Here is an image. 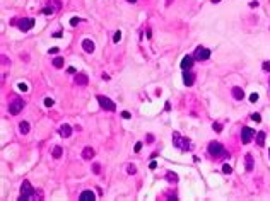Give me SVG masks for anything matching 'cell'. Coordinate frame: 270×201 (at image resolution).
<instances>
[{
    "instance_id": "41",
    "label": "cell",
    "mask_w": 270,
    "mask_h": 201,
    "mask_svg": "<svg viewBox=\"0 0 270 201\" xmlns=\"http://www.w3.org/2000/svg\"><path fill=\"white\" fill-rule=\"evenodd\" d=\"M250 7H253V9L258 7V2H256V0H255V2H251V4H250Z\"/></svg>"
},
{
    "instance_id": "6",
    "label": "cell",
    "mask_w": 270,
    "mask_h": 201,
    "mask_svg": "<svg viewBox=\"0 0 270 201\" xmlns=\"http://www.w3.org/2000/svg\"><path fill=\"white\" fill-rule=\"evenodd\" d=\"M193 58H195V60H200V62L209 60V58H210V50H207V48H204V46H198V48L195 50V55H193Z\"/></svg>"
},
{
    "instance_id": "15",
    "label": "cell",
    "mask_w": 270,
    "mask_h": 201,
    "mask_svg": "<svg viewBox=\"0 0 270 201\" xmlns=\"http://www.w3.org/2000/svg\"><path fill=\"white\" fill-rule=\"evenodd\" d=\"M82 48H84L85 53H93L94 51V43L91 39H84L82 41Z\"/></svg>"
},
{
    "instance_id": "40",
    "label": "cell",
    "mask_w": 270,
    "mask_h": 201,
    "mask_svg": "<svg viewBox=\"0 0 270 201\" xmlns=\"http://www.w3.org/2000/svg\"><path fill=\"white\" fill-rule=\"evenodd\" d=\"M67 72H69V73H75V68H74V66H69V68H67Z\"/></svg>"
},
{
    "instance_id": "24",
    "label": "cell",
    "mask_w": 270,
    "mask_h": 201,
    "mask_svg": "<svg viewBox=\"0 0 270 201\" xmlns=\"http://www.w3.org/2000/svg\"><path fill=\"white\" fill-rule=\"evenodd\" d=\"M222 172H224V174H231V172H233V169H231V165L224 164V165H222Z\"/></svg>"
},
{
    "instance_id": "18",
    "label": "cell",
    "mask_w": 270,
    "mask_h": 201,
    "mask_svg": "<svg viewBox=\"0 0 270 201\" xmlns=\"http://www.w3.org/2000/svg\"><path fill=\"white\" fill-rule=\"evenodd\" d=\"M29 130H31V126H29V123H27V121H21V123H19V131H21L22 135H27V133H29Z\"/></svg>"
},
{
    "instance_id": "21",
    "label": "cell",
    "mask_w": 270,
    "mask_h": 201,
    "mask_svg": "<svg viewBox=\"0 0 270 201\" xmlns=\"http://www.w3.org/2000/svg\"><path fill=\"white\" fill-rule=\"evenodd\" d=\"M63 63H65V62H63V58H60V56H58V58H55V60H53V66H55V68H62V66H63Z\"/></svg>"
},
{
    "instance_id": "20",
    "label": "cell",
    "mask_w": 270,
    "mask_h": 201,
    "mask_svg": "<svg viewBox=\"0 0 270 201\" xmlns=\"http://www.w3.org/2000/svg\"><path fill=\"white\" fill-rule=\"evenodd\" d=\"M62 157V147L56 145L55 148H53V159H60Z\"/></svg>"
},
{
    "instance_id": "43",
    "label": "cell",
    "mask_w": 270,
    "mask_h": 201,
    "mask_svg": "<svg viewBox=\"0 0 270 201\" xmlns=\"http://www.w3.org/2000/svg\"><path fill=\"white\" fill-rule=\"evenodd\" d=\"M128 2H132V4H133V2H137V0H128Z\"/></svg>"
},
{
    "instance_id": "8",
    "label": "cell",
    "mask_w": 270,
    "mask_h": 201,
    "mask_svg": "<svg viewBox=\"0 0 270 201\" xmlns=\"http://www.w3.org/2000/svg\"><path fill=\"white\" fill-rule=\"evenodd\" d=\"M253 136H255V131H253L251 128H248V126H244L243 131H241V142L243 143H250L253 140Z\"/></svg>"
},
{
    "instance_id": "32",
    "label": "cell",
    "mask_w": 270,
    "mask_h": 201,
    "mask_svg": "<svg viewBox=\"0 0 270 201\" xmlns=\"http://www.w3.org/2000/svg\"><path fill=\"white\" fill-rule=\"evenodd\" d=\"M93 171H94V174H99L101 165H99V164H94V165H93Z\"/></svg>"
},
{
    "instance_id": "22",
    "label": "cell",
    "mask_w": 270,
    "mask_h": 201,
    "mask_svg": "<svg viewBox=\"0 0 270 201\" xmlns=\"http://www.w3.org/2000/svg\"><path fill=\"white\" fill-rule=\"evenodd\" d=\"M166 179L169 181V183H176V181H178V175L173 174V172H168V174H166Z\"/></svg>"
},
{
    "instance_id": "16",
    "label": "cell",
    "mask_w": 270,
    "mask_h": 201,
    "mask_svg": "<svg viewBox=\"0 0 270 201\" xmlns=\"http://www.w3.org/2000/svg\"><path fill=\"white\" fill-rule=\"evenodd\" d=\"M193 65V56H185V58L181 60V68L183 70H190Z\"/></svg>"
},
{
    "instance_id": "28",
    "label": "cell",
    "mask_w": 270,
    "mask_h": 201,
    "mask_svg": "<svg viewBox=\"0 0 270 201\" xmlns=\"http://www.w3.org/2000/svg\"><path fill=\"white\" fill-rule=\"evenodd\" d=\"M251 119L256 121V123H260V121H262V116H260L258 113H255V114H251Z\"/></svg>"
},
{
    "instance_id": "39",
    "label": "cell",
    "mask_w": 270,
    "mask_h": 201,
    "mask_svg": "<svg viewBox=\"0 0 270 201\" xmlns=\"http://www.w3.org/2000/svg\"><path fill=\"white\" fill-rule=\"evenodd\" d=\"M2 62H4V65H9V63H10V60H7L5 56H2Z\"/></svg>"
},
{
    "instance_id": "3",
    "label": "cell",
    "mask_w": 270,
    "mask_h": 201,
    "mask_svg": "<svg viewBox=\"0 0 270 201\" xmlns=\"http://www.w3.org/2000/svg\"><path fill=\"white\" fill-rule=\"evenodd\" d=\"M34 194H36V191H34V187L31 186L29 181H22V186H21V199H31V198H34Z\"/></svg>"
},
{
    "instance_id": "19",
    "label": "cell",
    "mask_w": 270,
    "mask_h": 201,
    "mask_svg": "<svg viewBox=\"0 0 270 201\" xmlns=\"http://www.w3.org/2000/svg\"><path fill=\"white\" fill-rule=\"evenodd\" d=\"M256 145H260V147L265 145V131H258V135H256Z\"/></svg>"
},
{
    "instance_id": "4",
    "label": "cell",
    "mask_w": 270,
    "mask_h": 201,
    "mask_svg": "<svg viewBox=\"0 0 270 201\" xmlns=\"http://www.w3.org/2000/svg\"><path fill=\"white\" fill-rule=\"evenodd\" d=\"M98 103H99V106L103 107V109L106 111H116V104L111 101L110 97H104V95H98Z\"/></svg>"
},
{
    "instance_id": "37",
    "label": "cell",
    "mask_w": 270,
    "mask_h": 201,
    "mask_svg": "<svg viewBox=\"0 0 270 201\" xmlns=\"http://www.w3.org/2000/svg\"><path fill=\"white\" fill-rule=\"evenodd\" d=\"M156 167H157V162H151V164H149V169H152V171H154Z\"/></svg>"
},
{
    "instance_id": "23",
    "label": "cell",
    "mask_w": 270,
    "mask_h": 201,
    "mask_svg": "<svg viewBox=\"0 0 270 201\" xmlns=\"http://www.w3.org/2000/svg\"><path fill=\"white\" fill-rule=\"evenodd\" d=\"M135 172H137V167H135V165H132V164H130V165H127V174L133 175Z\"/></svg>"
},
{
    "instance_id": "42",
    "label": "cell",
    "mask_w": 270,
    "mask_h": 201,
    "mask_svg": "<svg viewBox=\"0 0 270 201\" xmlns=\"http://www.w3.org/2000/svg\"><path fill=\"white\" fill-rule=\"evenodd\" d=\"M212 2H214V4H217V2H221V0H212Z\"/></svg>"
},
{
    "instance_id": "36",
    "label": "cell",
    "mask_w": 270,
    "mask_h": 201,
    "mask_svg": "<svg viewBox=\"0 0 270 201\" xmlns=\"http://www.w3.org/2000/svg\"><path fill=\"white\" fill-rule=\"evenodd\" d=\"M79 22H81V21H79L77 17H74V19H72V21H70V26H77Z\"/></svg>"
},
{
    "instance_id": "44",
    "label": "cell",
    "mask_w": 270,
    "mask_h": 201,
    "mask_svg": "<svg viewBox=\"0 0 270 201\" xmlns=\"http://www.w3.org/2000/svg\"><path fill=\"white\" fill-rule=\"evenodd\" d=\"M166 4H168V5H169V4H171V0H168V2H166Z\"/></svg>"
},
{
    "instance_id": "11",
    "label": "cell",
    "mask_w": 270,
    "mask_h": 201,
    "mask_svg": "<svg viewBox=\"0 0 270 201\" xmlns=\"http://www.w3.org/2000/svg\"><path fill=\"white\" fill-rule=\"evenodd\" d=\"M183 82H185V85H188V87L190 85H193V82H195V75L185 70V73H183Z\"/></svg>"
},
{
    "instance_id": "29",
    "label": "cell",
    "mask_w": 270,
    "mask_h": 201,
    "mask_svg": "<svg viewBox=\"0 0 270 201\" xmlns=\"http://www.w3.org/2000/svg\"><path fill=\"white\" fill-rule=\"evenodd\" d=\"M44 106H46V107H52V106H53V99L46 97V99H44Z\"/></svg>"
},
{
    "instance_id": "14",
    "label": "cell",
    "mask_w": 270,
    "mask_h": 201,
    "mask_svg": "<svg viewBox=\"0 0 270 201\" xmlns=\"http://www.w3.org/2000/svg\"><path fill=\"white\" fill-rule=\"evenodd\" d=\"M93 157H94V148L85 147V148L82 150V159H84V160H91Z\"/></svg>"
},
{
    "instance_id": "10",
    "label": "cell",
    "mask_w": 270,
    "mask_h": 201,
    "mask_svg": "<svg viewBox=\"0 0 270 201\" xmlns=\"http://www.w3.org/2000/svg\"><path fill=\"white\" fill-rule=\"evenodd\" d=\"M60 135H62L63 138H69V136L72 135V126L70 124H62V126H60Z\"/></svg>"
},
{
    "instance_id": "1",
    "label": "cell",
    "mask_w": 270,
    "mask_h": 201,
    "mask_svg": "<svg viewBox=\"0 0 270 201\" xmlns=\"http://www.w3.org/2000/svg\"><path fill=\"white\" fill-rule=\"evenodd\" d=\"M173 145L176 147V148L183 150V152H186V150L192 148V145H190V140L188 138H183L181 135L178 131H173Z\"/></svg>"
},
{
    "instance_id": "35",
    "label": "cell",
    "mask_w": 270,
    "mask_h": 201,
    "mask_svg": "<svg viewBox=\"0 0 270 201\" xmlns=\"http://www.w3.org/2000/svg\"><path fill=\"white\" fill-rule=\"evenodd\" d=\"M140 148H142V143L137 142V143H135V147H133V150H135V152H140Z\"/></svg>"
},
{
    "instance_id": "25",
    "label": "cell",
    "mask_w": 270,
    "mask_h": 201,
    "mask_svg": "<svg viewBox=\"0 0 270 201\" xmlns=\"http://www.w3.org/2000/svg\"><path fill=\"white\" fill-rule=\"evenodd\" d=\"M212 128H214L217 133H221V131H222V124H221V123H214V124H212Z\"/></svg>"
},
{
    "instance_id": "17",
    "label": "cell",
    "mask_w": 270,
    "mask_h": 201,
    "mask_svg": "<svg viewBox=\"0 0 270 201\" xmlns=\"http://www.w3.org/2000/svg\"><path fill=\"white\" fill-rule=\"evenodd\" d=\"M87 82H89L87 75H84V73H77L75 75V84L77 85H87Z\"/></svg>"
},
{
    "instance_id": "7",
    "label": "cell",
    "mask_w": 270,
    "mask_h": 201,
    "mask_svg": "<svg viewBox=\"0 0 270 201\" xmlns=\"http://www.w3.org/2000/svg\"><path fill=\"white\" fill-rule=\"evenodd\" d=\"M15 24L19 26V29L21 31H29V29H33V26H34V19H31V17H24V19H21V21H15Z\"/></svg>"
},
{
    "instance_id": "26",
    "label": "cell",
    "mask_w": 270,
    "mask_h": 201,
    "mask_svg": "<svg viewBox=\"0 0 270 201\" xmlns=\"http://www.w3.org/2000/svg\"><path fill=\"white\" fill-rule=\"evenodd\" d=\"M53 10H55V9H53V7H44V9H43V14H46V15H52V14H53Z\"/></svg>"
},
{
    "instance_id": "34",
    "label": "cell",
    "mask_w": 270,
    "mask_h": 201,
    "mask_svg": "<svg viewBox=\"0 0 270 201\" xmlns=\"http://www.w3.org/2000/svg\"><path fill=\"white\" fill-rule=\"evenodd\" d=\"M250 101H251V103H256V101H258V94H251L250 95Z\"/></svg>"
},
{
    "instance_id": "31",
    "label": "cell",
    "mask_w": 270,
    "mask_h": 201,
    "mask_svg": "<svg viewBox=\"0 0 270 201\" xmlns=\"http://www.w3.org/2000/svg\"><path fill=\"white\" fill-rule=\"evenodd\" d=\"M17 87H19V90H22V92H26V90H27V84H22V82L17 85Z\"/></svg>"
},
{
    "instance_id": "9",
    "label": "cell",
    "mask_w": 270,
    "mask_h": 201,
    "mask_svg": "<svg viewBox=\"0 0 270 201\" xmlns=\"http://www.w3.org/2000/svg\"><path fill=\"white\" fill-rule=\"evenodd\" d=\"M79 199L81 201H93V199H96V194H94V191L85 189V191H82V193L79 194Z\"/></svg>"
},
{
    "instance_id": "12",
    "label": "cell",
    "mask_w": 270,
    "mask_h": 201,
    "mask_svg": "<svg viewBox=\"0 0 270 201\" xmlns=\"http://www.w3.org/2000/svg\"><path fill=\"white\" fill-rule=\"evenodd\" d=\"M244 169H246L248 172L253 171V157H251V154L244 155Z\"/></svg>"
},
{
    "instance_id": "13",
    "label": "cell",
    "mask_w": 270,
    "mask_h": 201,
    "mask_svg": "<svg viewBox=\"0 0 270 201\" xmlns=\"http://www.w3.org/2000/svg\"><path fill=\"white\" fill-rule=\"evenodd\" d=\"M231 94H233V97L236 99V101H241V99L244 97V90L241 87H233V90H231Z\"/></svg>"
},
{
    "instance_id": "27",
    "label": "cell",
    "mask_w": 270,
    "mask_h": 201,
    "mask_svg": "<svg viewBox=\"0 0 270 201\" xmlns=\"http://www.w3.org/2000/svg\"><path fill=\"white\" fill-rule=\"evenodd\" d=\"M120 39H122V33H120V31H116L115 36H113V41H115V43H118Z\"/></svg>"
},
{
    "instance_id": "5",
    "label": "cell",
    "mask_w": 270,
    "mask_h": 201,
    "mask_svg": "<svg viewBox=\"0 0 270 201\" xmlns=\"http://www.w3.org/2000/svg\"><path fill=\"white\" fill-rule=\"evenodd\" d=\"M24 101L22 99H19V97H15V99H12V103L9 104V113L10 114H19L22 111V107H24Z\"/></svg>"
},
{
    "instance_id": "38",
    "label": "cell",
    "mask_w": 270,
    "mask_h": 201,
    "mask_svg": "<svg viewBox=\"0 0 270 201\" xmlns=\"http://www.w3.org/2000/svg\"><path fill=\"white\" fill-rule=\"evenodd\" d=\"M50 53H52V55H56V53H58V48H52V50H50Z\"/></svg>"
},
{
    "instance_id": "33",
    "label": "cell",
    "mask_w": 270,
    "mask_h": 201,
    "mask_svg": "<svg viewBox=\"0 0 270 201\" xmlns=\"http://www.w3.org/2000/svg\"><path fill=\"white\" fill-rule=\"evenodd\" d=\"M122 118H125V119H130V118H132V114H130L128 111H123V113H122Z\"/></svg>"
},
{
    "instance_id": "30",
    "label": "cell",
    "mask_w": 270,
    "mask_h": 201,
    "mask_svg": "<svg viewBox=\"0 0 270 201\" xmlns=\"http://www.w3.org/2000/svg\"><path fill=\"white\" fill-rule=\"evenodd\" d=\"M262 68L265 70V72H270V62H263V65H262Z\"/></svg>"
},
{
    "instance_id": "2",
    "label": "cell",
    "mask_w": 270,
    "mask_h": 201,
    "mask_svg": "<svg viewBox=\"0 0 270 201\" xmlns=\"http://www.w3.org/2000/svg\"><path fill=\"white\" fill-rule=\"evenodd\" d=\"M209 154L214 155V157H229V154L224 150V147H222L219 142H210L209 143Z\"/></svg>"
}]
</instances>
